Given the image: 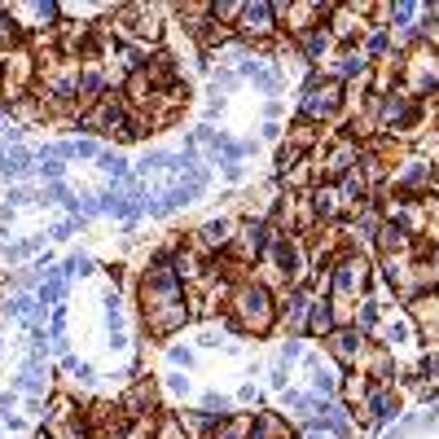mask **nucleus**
Instances as JSON below:
<instances>
[{"mask_svg": "<svg viewBox=\"0 0 439 439\" xmlns=\"http://www.w3.org/2000/svg\"><path fill=\"white\" fill-rule=\"evenodd\" d=\"M237 316H242V325H251V330H264L268 325V294L264 290H242L237 294Z\"/></svg>", "mask_w": 439, "mask_h": 439, "instance_id": "1", "label": "nucleus"}, {"mask_svg": "<svg viewBox=\"0 0 439 439\" xmlns=\"http://www.w3.org/2000/svg\"><path fill=\"white\" fill-rule=\"evenodd\" d=\"M338 110V84H316L308 97H303V114H312V119H325V114H334Z\"/></svg>", "mask_w": 439, "mask_h": 439, "instance_id": "2", "label": "nucleus"}, {"mask_svg": "<svg viewBox=\"0 0 439 439\" xmlns=\"http://www.w3.org/2000/svg\"><path fill=\"white\" fill-rule=\"evenodd\" d=\"M334 286L343 290V294H356V290H365V264H361V259H347V264L338 268Z\"/></svg>", "mask_w": 439, "mask_h": 439, "instance_id": "3", "label": "nucleus"}, {"mask_svg": "<svg viewBox=\"0 0 439 439\" xmlns=\"http://www.w3.org/2000/svg\"><path fill=\"white\" fill-rule=\"evenodd\" d=\"M268 23H272V9H268V5H246V9H242V27H246V31L264 35Z\"/></svg>", "mask_w": 439, "mask_h": 439, "instance_id": "4", "label": "nucleus"}, {"mask_svg": "<svg viewBox=\"0 0 439 439\" xmlns=\"http://www.w3.org/2000/svg\"><path fill=\"white\" fill-rule=\"evenodd\" d=\"M203 237H207V246H224L229 242V224H207Z\"/></svg>", "mask_w": 439, "mask_h": 439, "instance_id": "5", "label": "nucleus"}, {"mask_svg": "<svg viewBox=\"0 0 439 439\" xmlns=\"http://www.w3.org/2000/svg\"><path fill=\"white\" fill-rule=\"evenodd\" d=\"M316 211H321V215H334V211H338V193H334V189H321V193H316Z\"/></svg>", "mask_w": 439, "mask_h": 439, "instance_id": "6", "label": "nucleus"}, {"mask_svg": "<svg viewBox=\"0 0 439 439\" xmlns=\"http://www.w3.org/2000/svg\"><path fill=\"white\" fill-rule=\"evenodd\" d=\"M334 351L343 356V361H347V356H356V334H338L334 338Z\"/></svg>", "mask_w": 439, "mask_h": 439, "instance_id": "7", "label": "nucleus"}, {"mask_svg": "<svg viewBox=\"0 0 439 439\" xmlns=\"http://www.w3.org/2000/svg\"><path fill=\"white\" fill-rule=\"evenodd\" d=\"M312 330H316V334H321V330H330V308H325V303L312 312Z\"/></svg>", "mask_w": 439, "mask_h": 439, "instance_id": "8", "label": "nucleus"}, {"mask_svg": "<svg viewBox=\"0 0 439 439\" xmlns=\"http://www.w3.org/2000/svg\"><path fill=\"white\" fill-rule=\"evenodd\" d=\"M5 40H13V23H9V18H0V44H5Z\"/></svg>", "mask_w": 439, "mask_h": 439, "instance_id": "9", "label": "nucleus"}]
</instances>
